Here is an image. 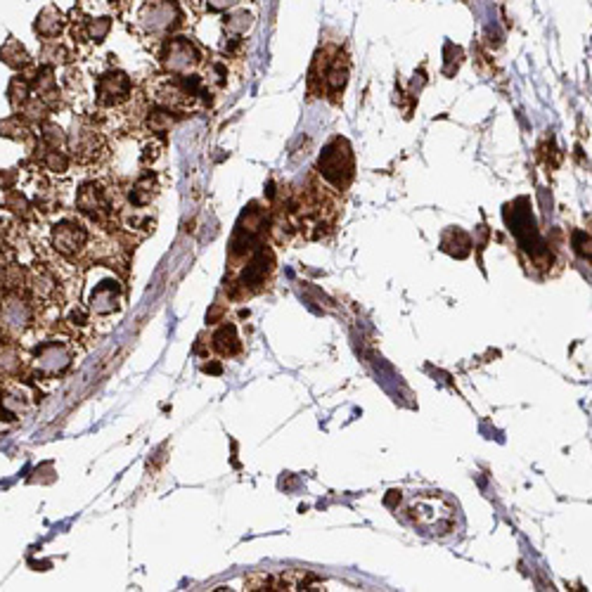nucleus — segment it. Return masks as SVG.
<instances>
[{
  "mask_svg": "<svg viewBox=\"0 0 592 592\" xmlns=\"http://www.w3.org/2000/svg\"><path fill=\"white\" fill-rule=\"evenodd\" d=\"M157 178H154V173L152 171H147V173H142L140 178H138V183H135L131 190H128V204L131 206H138V209H145V206H149L154 201V197L159 194L157 190Z\"/></svg>",
  "mask_w": 592,
  "mask_h": 592,
  "instance_id": "nucleus-11",
  "label": "nucleus"
},
{
  "mask_svg": "<svg viewBox=\"0 0 592 592\" xmlns=\"http://www.w3.org/2000/svg\"><path fill=\"white\" fill-rule=\"evenodd\" d=\"M173 112L171 109H166V107H157V109H149L147 116H145V123H147V128L152 133H166V131H171V126H173Z\"/></svg>",
  "mask_w": 592,
  "mask_h": 592,
  "instance_id": "nucleus-13",
  "label": "nucleus"
},
{
  "mask_svg": "<svg viewBox=\"0 0 592 592\" xmlns=\"http://www.w3.org/2000/svg\"><path fill=\"white\" fill-rule=\"evenodd\" d=\"M199 62H201L199 50L194 48L190 41H185V38H175V41L168 43L164 64H166V69L171 71V74H175V76L187 74V76H190L192 71L197 69Z\"/></svg>",
  "mask_w": 592,
  "mask_h": 592,
  "instance_id": "nucleus-9",
  "label": "nucleus"
},
{
  "mask_svg": "<svg viewBox=\"0 0 592 592\" xmlns=\"http://www.w3.org/2000/svg\"><path fill=\"white\" fill-rule=\"evenodd\" d=\"M405 514L410 522L429 536H448L458 524V512H455L453 500H448L441 493L412 496L405 503Z\"/></svg>",
  "mask_w": 592,
  "mask_h": 592,
  "instance_id": "nucleus-1",
  "label": "nucleus"
},
{
  "mask_svg": "<svg viewBox=\"0 0 592 592\" xmlns=\"http://www.w3.org/2000/svg\"><path fill=\"white\" fill-rule=\"evenodd\" d=\"M3 332H5V329H3V325H0V344H3Z\"/></svg>",
  "mask_w": 592,
  "mask_h": 592,
  "instance_id": "nucleus-17",
  "label": "nucleus"
},
{
  "mask_svg": "<svg viewBox=\"0 0 592 592\" xmlns=\"http://www.w3.org/2000/svg\"><path fill=\"white\" fill-rule=\"evenodd\" d=\"M95 95H97V105L100 107L119 109L131 100L133 83L123 71H107V74H102L100 79H97Z\"/></svg>",
  "mask_w": 592,
  "mask_h": 592,
  "instance_id": "nucleus-6",
  "label": "nucleus"
},
{
  "mask_svg": "<svg viewBox=\"0 0 592 592\" xmlns=\"http://www.w3.org/2000/svg\"><path fill=\"white\" fill-rule=\"evenodd\" d=\"M178 22V8L171 0H152L140 12V24L149 34H166Z\"/></svg>",
  "mask_w": 592,
  "mask_h": 592,
  "instance_id": "nucleus-8",
  "label": "nucleus"
},
{
  "mask_svg": "<svg viewBox=\"0 0 592 592\" xmlns=\"http://www.w3.org/2000/svg\"><path fill=\"white\" fill-rule=\"evenodd\" d=\"M317 175L336 192L348 190L355 175V159L346 138H334L325 145L320 161H317Z\"/></svg>",
  "mask_w": 592,
  "mask_h": 592,
  "instance_id": "nucleus-2",
  "label": "nucleus"
},
{
  "mask_svg": "<svg viewBox=\"0 0 592 592\" xmlns=\"http://www.w3.org/2000/svg\"><path fill=\"white\" fill-rule=\"evenodd\" d=\"M211 346L218 355L230 358L237 355L242 351V341L237 336V327L232 322H223L220 327H216V332L211 334Z\"/></svg>",
  "mask_w": 592,
  "mask_h": 592,
  "instance_id": "nucleus-10",
  "label": "nucleus"
},
{
  "mask_svg": "<svg viewBox=\"0 0 592 592\" xmlns=\"http://www.w3.org/2000/svg\"><path fill=\"white\" fill-rule=\"evenodd\" d=\"M88 230L76 220H64L57 223L53 230V246L64 258H76L88 249Z\"/></svg>",
  "mask_w": 592,
  "mask_h": 592,
  "instance_id": "nucleus-7",
  "label": "nucleus"
},
{
  "mask_svg": "<svg viewBox=\"0 0 592 592\" xmlns=\"http://www.w3.org/2000/svg\"><path fill=\"white\" fill-rule=\"evenodd\" d=\"M36 317V310L27 298H22L17 291H10L8 296L0 301V325L5 332H10L12 336L24 334L31 322Z\"/></svg>",
  "mask_w": 592,
  "mask_h": 592,
  "instance_id": "nucleus-5",
  "label": "nucleus"
},
{
  "mask_svg": "<svg viewBox=\"0 0 592 592\" xmlns=\"http://www.w3.org/2000/svg\"><path fill=\"white\" fill-rule=\"evenodd\" d=\"M123 308V284L114 275L102 277L88 294V310L95 317H109Z\"/></svg>",
  "mask_w": 592,
  "mask_h": 592,
  "instance_id": "nucleus-4",
  "label": "nucleus"
},
{
  "mask_svg": "<svg viewBox=\"0 0 592 592\" xmlns=\"http://www.w3.org/2000/svg\"><path fill=\"white\" fill-rule=\"evenodd\" d=\"M22 370V351L17 341H3L0 344V374L15 377Z\"/></svg>",
  "mask_w": 592,
  "mask_h": 592,
  "instance_id": "nucleus-12",
  "label": "nucleus"
},
{
  "mask_svg": "<svg viewBox=\"0 0 592 592\" xmlns=\"http://www.w3.org/2000/svg\"><path fill=\"white\" fill-rule=\"evenodd\" d=\"M45 166L55 173H64L69 168V159H67V154L60 152V149H50L48 157H45Z\"/></svg>",
  "mask_w": 592,
  "mask_h": 592,
  "instance_id": "nucleus-15",
  "label": "nucleus"
},
{
  "mask_svg": "<svg viewBox=\"0 0 592 592\" xmlns=\"http://www.w3.org/2000/svg\"><path fill=\"white\" fill-rule=\"evenodd\" d=\"M76 360V339L74 336H53L45 339L34 348V377L38 379H53V377L64 374L71 367V363Z\"/></svg>",
  "mask_w": 592,
  "mask_h": 592,
  "instance_id": "nucleus-3",
  "label": "nucleus"
},
{
  "mask_svg": "<svg viewBox=\"0 0 592 592\" xmlns=\"http://www.w3.org/2000/svg\"><path fill=\"white\" fill-rule=\"evenodd\" d=\"M109 27H112V24H109L107 17L95 19V22L90 24V38H93V41H102V38L109 34Z\"/></svg>",
  "mask_w": 592,
  "mask_h": 592,
  "instance_id": "nucleus-16",
  "label": "nucleus"
},
{
  "mask_svg": "<svg viewBox=\"0 0 592 592\" xmlns=\"http://www.w3.org/2000/svg\"><path fill=\"white\" fill-rule=\"evenodd\" d=\"M60 27H62V19H60V12H55L53 8L50 10H45L43 12V22H41V34H45V36H53V34H57V31H60Z\"/></svg>",
  "mask_w": 592,
  "mask_h": 592,
  "instance_id": "nucleus-14",
  "label": "nucleus"
}]
</instances>
